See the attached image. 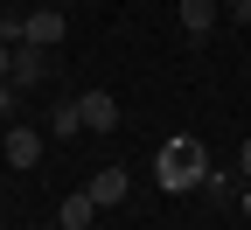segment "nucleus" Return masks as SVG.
Segmentation results:
<instances>
[{"label": "nucleus", "instance_id": "obj_5", "mask_svg": "<svg viewBox=\"0 0 251 230\" xmlns=\"http://www.w3.org/2000/svg\"><path fill=\"white\" fill-rule=\"evenodd\" d=\"M7 84H14L21 98L42 84V49H35V42H21V49H14V70H7Z\"/></svg>", "mask_w": 251, "mask_h": 230}, {"label": "nucleus", "instance_id": "obj_4", "mask_svg": "<svg viewBox=\"0 0 251 230\" xmlns=\"http://www.w3.org/2000/svg\"><path fill=\"white\" fill-rule=\"evenodd\" d=\"M42 160V133L35 126H7V168H35Z\"/></svg>", "mask_w": 251, "mask_h": 230}, {"label": "nucleus", "instance_id": "obj_9", "mask_svg": "<svg viewBox=\"0 0 251 230\" xmlns=\"http://www.w3.org/2000/svg\"><path fill=\"white\" fill-rule=\"evenodd\" d=\"M181 28H188V42H202L216 28V0H181Z\"/></svg>", "mask_w": 251, "mask_h": 230}, {"label": "nucleus", "instance_id": "obj_11", "mask_svg": "<svg viewBox=\"0 0 251 230\" xmlns=\"http://www.w3.org/2000/svg\"><path fill=\"white\" fill-rule=\"evenodd\" d=\"M14 105H21V91H14L7 77H0V112H14Z\"/></svg>", "mask_w": 251, "mask_h": 230}, {"label": "nucleus", "instance_id": "obj_7", "mask_svg": "<svg viewBox=\"0 0 251 230\" xmlns=\"http://www.w3.org/2000/svg\"><path fill=\"white\" fill-rule=\"evenodd\" d=\"M91 216H98V195H91V188L63 195V209H56V223H63V230H91Z\"/></svg>", "mask_w": 251, "mask_h": 230}, {"label": "nucleus", "instance_id": "obj_1", "mask_svg": "<svg viewBox=\"0 0 251 230\" xmlns=\"http://www.w3.org/2000/svg\"><path fill=\"white\" fill-rule=\"evenodd\" d=\"M153 175H161V188H168V195H181V188L209 181V153H202V140H168V147H161V160H153Z\"/></svg>", "mask_w": 251, "mask_h": 230}, {"label": "nucleus", "instance_id": "obj_10", "mask_svg": "<svg viewBox=\"0 0 251 230\" xmlns=\"http://www.w3.org/2000/svg\"><path fill=\"white\" fill-rule=\"evenodd\" d=\"M0 42L21 49V42H28V14H7V21H0Z\"/></svg>", "mask_w": 251, "mask_h": 230}, {"label": "nucleus", "instance_id": "obj_8", "mask_svg": "<svg viewBox=\"0 0 251 230\" xmlns=\"http://www.w3.org/2000/svg\"><path fill=\"white\" fill-rule=\"evenodd\" d=\"M49 133H56V140L84 133V105H77V98H56V105H49Z\"/></svg>", "mask_w": 251, "mask_h": 230}, {"label": "nucleus", "instance_id": "obj_3", "mask_svg": "<svg viewBox=\"0 0 251 230\" xmlns=\"http://www.w3.org/2000/svg\"><path fill=\"white\" fill-rule=\"evenodd\" d=\"M91 195H98V209H119L126 203V195H133V181H126V168H98V175H91L84 181Z\"/></svg>", "mask_w": 251, "mask_h": 230}, {"label": "nucleus", "instance_id": "obj_2", "mask_svg": "<svg viewBox=\"0 0 251 230\" xmlns=\"http://www.w3.org/2000/svg\"><path fill=\"white\" fill-rule=\"evenodd\" d=\"M63 35H70V21H63V7H35V14H28V42H35V49H56Z\"/></svg>", "mask_w": 251, "mask_h": 230}, {"label": "nucleus", "instance_id": "obj_14", "mask_svg": "<svg viewBox=\"0 0 251 230\" xmlns=\"http://www.w3.org/2000/svg\"><path fill=\"white\" fill-rule=\"evenodd\" d=\"M224 7H230V14H237V21H244V14H251V0H224Z\"/></svg>", "mask_w": 251, "mask_h": 230}, {"label": "nucleus", "instance_id": "obj_6", "mask_svg": "<svg viewBox=\"0 0 251 230\" xmlns=\"http://www.w3.org/2000/svg\"><path fill=\"white\" fill-rule=\"evenodd\" d=\"M77 105H84V126H91V133H112V126H119V105H112V91H84Z\"/></svg>", "mask_w": 251, "mask_h": 230}, {"label": "nucleus", "instance_id": "obj_13", "mask_svg": "<svg viewBox=\"0 0 251 230\" xmlns=\"http://www.w3.org/2000/svg\"><path fill=\"white\" fill-rule=\"evenodd\" d=\"M7 70H14V49H7V42H0V77H7Z\"/></svg>", "mask_w": 251, "mask_h": 230}, {"label": "nucleus", "instance_id": "obj_12", "mask_svg": "<svg viewBox=\"0 0 251 230\" xmlns=\"http://www.w3.org/2000/svg\"><path fill=\"white\" fill-rule=\"evenodd\" d=\"M237 168H244V181H251V133H244V147H237Z\"/></svg>", "mask_w": 251, "mask_h": 230}, {"label": "nucleus", "instance_id": "obj_15", "mask_svg": "<svg viewBox=\"0 0 251 230\" xmlns=\"http://www.w3.org/2000/svg\"><path fill=\"white\" fill-rule=\"evenodd\" d=\"M244 223H251V181H244Z\"/></svg>", "mask_w": 251, "mask_h": 230}]
</instances>
